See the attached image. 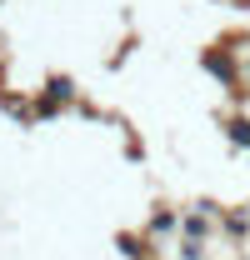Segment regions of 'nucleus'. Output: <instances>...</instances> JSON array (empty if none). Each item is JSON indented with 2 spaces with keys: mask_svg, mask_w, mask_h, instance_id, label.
I'll list each match as a JSON object with an SVG mask.
<instances>
[{
  "mask_svg": "<svg viewBox=\"0 0 250 260\" xmlns=\"http://www.w3.org/2000/svg\"><path fill=\"white\" fill-rule=\"evenodd\" d=\"M180 255H185V260H205V250H200V240H185V245H180Z\"/></svg>",
  "mask_w": 250,
  "mask_h": 260,
  "instance_id": "4",
  "label": "nucleus"
},
{
  "mask_svg": "<svg viewBox=\"0 0 250 260\" xmlns=\"http://www.w3.org/2000/svg\"><path fill=\"white\" fill-rule=\"evenodd\" d=\"M230 135H235V145H250V120H235Z\"/></svg>",
  "mask_w": 250,
  "mask_h": 260,
  "instance_id": "3",
  "label": "nucleus"
},
{
  "mask_svg": "<svg viewBox=\"0 0 250 260\" xmlns=\"http://www.w3.org/2000/svg\"><path fill=\"white\" fill-rule=\"evenodd\" d=\"M180 235L185 240H205L210 235V205H195L190 215H180Z\"/></svg>",
  "mask_w": 250,
  "mask_h": 260,
  "instance_id": "1",
  "label": "nucleus"
},
{
  "mask_svg": "<svg viewBox=\"0 0 250 260\" xmlns=\"http://www.w3.org/2000/svg\"><path fill=\"white\" fill-rule=\"evenodd\" d=\"M175 225H180V215H175L170 205H160L155 215H150V230H155V235H165V230H175Z\"/></svg>",
  "mask_w": 250,
  "mask_h": 260,
  "instance_id": "2",
  "label": "nucleus"
}]
</instances>
